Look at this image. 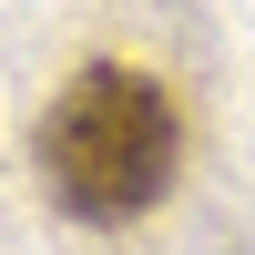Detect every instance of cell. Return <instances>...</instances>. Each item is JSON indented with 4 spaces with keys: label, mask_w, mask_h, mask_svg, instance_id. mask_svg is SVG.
<instances>
[{
    "label": "cell",
    "mask_w": 255,
    "mask_h": 255,
    "mask_svg": "<svg viewBox=\"0 0 255 255\" xmlns=\"http://www.w3.org/2000/svg\"><path fill=\"white\" fill-rule=\"evenodd\" d=\"M31 163H41V194L82 225L153 215L174 194V163H184V113H174L163 82L123 72V61H92L41 102Z\"/></svg>",
    "instance_id": "cell-1"
}]
</instances>
